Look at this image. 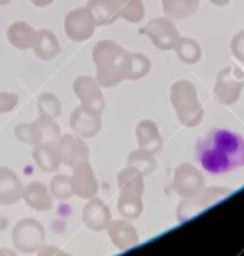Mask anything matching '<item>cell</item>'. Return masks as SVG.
<instances>
[{"label": "cell", "mask_w": 244, "mask_h": 256, "mask_svg": "<svg viewBox=\"0 0 244 256\" xmlns=\"http://www.w3.org/2000/svg\"><path fill=\"white\" fill-rule=\"evenodd\" d=\"M36 6H44V4H48V2H52V0H32Z\"/></svg>", "instance_id": "obj_17"}, {"label": "cell", "mask_w": 244, "mask_h": 256, "mask_svg": "<svg viewBox=\"0 0 244 256\" xmlns=\"http://www.w3.org/2000/svg\"><path fill=\"white\" fill-rule=\"evenodd\" d=\"M196 8V4H188V0H164V10L170 16H186L192 14Z\"/></svg>", "instance_id": "obj_11"}, {"label": "cell", "mask_w": 244, "mask_h": 256, "mask_svg": "<svg viewBox=\"0 0 244 256\" xmlns=\"http://www.w3.org/2000/svg\"><path fill=\"white\" fill-rule=\"evenodd\" d=\"M14 102H16V96L14 94H0V112H4L10 106H14Z\"/></svg>", "instance_id": "obj_16"}, {"label": "cell", "mask_w": 244, "mask_h": 256, "mask_svg": "<svg viewBox=\"0 0 244 256\" xmlns=\"http://www.w3.org/2000/svg\"><path fill=\"white\" fill-rule=\"evenodd\" d=\"M56 52H58V44H56V38L52 36V32H48V30L38 32V36H36V54L40 58H52Z\"/></svg>", "instance_id": "obj_9"}, {"label": "cell", "mask_w": 244, "mask_h": 256, "mask_svg": "<svg viewBox=\"0 0 244 256\" xmlns=\"http://www.w3.org/2000/svg\"><path fill=\"white\" fill-rule=\"evenodd\" d=\"M74 188L80 196H90L96 192V178L92 174V170L82 164L78 170H76V176H74Z\"/></svg>", "instance_id": "obj_7"}, {"label": "cell", "mask_w": 244, "mask_h": 256, "mask_svg": "<svg viewBox=\"0 0 244 256\" xmlns=\"http://www.w3.org/2000/svg\"><path fill=\"white\" fill-rule=\"evenodd\" d=\"M0 256H14L10 250H0Z\"/></svg>", "instance_id": "obj_18"}, {"label": "cell", "mask_w": 244, "mask_h": 256, "mask_svg": "<svg viewBox=\"0 0 244 256\" xmlns=\"http://www.w3.org/2000/svg\"><path fill=\"white\" fill-rule=\"evenodd\" d=\"M108 208L100 202V200H92L88 206H86V212H84V220L90 228L94 230H102L106 226V220H108Z\"/></svg>", "instance_id": "obj_6"}, {"label": "cell", "mask_w": 244, "mask_h": 256, "mask_svg": "<svg viewBox=\"0 0 244 256\" xmlns=\"http://www.w3.org/2000/svg\"><path fill=\"white\" fill-rule=\"evenodd\" d=\"M94 30L92 18H88V14L84 10H74L66 16V32L70 38L74 40H84L90 36V32Z\"/></svg>", "instance_id": "obj_3"}, {"label": "cell", "mask_w": 244, "mask_h": 256, "mask_svg": "<svg viewBox=\"0 0 244 256\" xmlns=\"http://www.w3.org/2000/svg\"><path fill=\"white\" fill-rule=\"evenodd\" d=\"M18 194H20V182L16 174L6 168H0V202L10 204L18 198Z\"/></svg>", "instance_id": "obj_5"}, {"label": "cell", "mask_w": 244, "mask_h": 256, "mask_svg": "<svg viewBox=\"0 0 244 256\" xmlns=\"http://www.w3.org/2000/svg\"><path fill=\"white\" fill-rule=\"evenodd\" d=\"M232 70L226 68L220 76H218V82H216V98L230 104L238 98V92H240V82H236L234 78H230Z\"/></svg>", "instance_id": "obj_4"}, {"label": "cell", "mask_w": 244, "mask_h": 256, "mask_svg": "<svg viewBox=\"0 0 244 256\" xmlns=\"http://www.w3.org/2000/svg\"><path fill=\"white\" fill-rule=\"evenodd\" d=\"M72 126H74L78 132H82V134H96V130H98V120L92 118V116H90V120H82L80 112L76 110L74 116H72Z\"/></svg>", "instance_id": "obj_12"}, {"label": "cell", "mask_w": 244, "mask_h": 256, "mask_svg": "<svg viewBox=\"0 0 244 256\" xmlns=\"http://www.w3.org/2000/svg\"><path fill=\"white\" fill-rule=\"evenodd\" d=\"M196 160L210 174L244 166V138L230 130H212L196 144Z\"/></svg>", "instance_id": "obj_1"}, {"label": "cell", "mask_w": 244, "mask_h": 256, "mask_svg": "<svg viewBox=\"0 0 244 256\" xmlns=\"http://www.w3.org/2000/svg\"><path fill=\"white\" fill-rule=\"evenodd\" d=\"M52 188H54V194H56L58 198H68V196L72 194V186H70V180H68V178H64V176H58V178H54V182H52Z\"/></svg>", "instance_id": "obj_14"}, {"label": "cell", "mask_w": 244, "mask_h": 256, "mask_svg": "<svg viewBox=\"0 0 244 256\" xmlns=\"http://www.w3.org/2000/svg\"><path fill=\"white\" fill-rule=\"evenodd\" d=\"M178 54H180V58L184 62H196L198 56H200V50H198L194 40H182L178 44Z\"/></svg>", "instance_id": "obj_13"}, {"label": "cell", "mask_w": 244, "mask_h": 256, "mask_svg": "<svg viewBox=\"0 0 244 256\" xmlns=\"http://www.w3.org/2000/svg\"><path fill=\"white\" fill-rule=\"evenodd\" d=\"M8 38H10V42H12L14 46L26 48V46H30L32 40H34V30H32L28 24H24V22H16L14 26H10Z\"/></svg>", "instance_id": "obj_8"}, {"label": "cell", "mask_w": 244, "mask_h": 256, "mask_svg": "<svg viewBox=\"0 0 244 256\" xmlns=\"http://www.w3.org/2000/svg\"><path fill=\"white\" fill-rule=\"evenodd\" d=\"M26 202L34 206L36 210H46L50 208V198L46 194V188L42 184H30L26 190Z\"/></svg>", "instance_id": "obj_10"}, {"label": "cell", "mask_w": 244, "mask_h": 256, "mask_svg": "<svg viewBox=\"0 0 244 256\" xmlns=\"http://www.w3.org/2000/svg\"><path fill=\"white\" fill-rule=\"evenodd\" d=\"M4 2H8V0H0V4H4Z\"/></svg>", "instance_id": "obj_19"}, {"label": "cell", "mask_w": 244, "mask_h": 256, "mask_svg": "<svg viewBox=\"0 0 244 256\" xmlns=\"http://www.w3.org/2000/svg\"><path fill=\"white\" fill-rule=\"evenodd\" d=\"M46 108H50V114H56V112L60 110V106H58V102L54 100L52 94H44V96L40 98V110L44 112Z\"/></svg>", "instance_id": "obj_15"}, {"label": "cell", "mask_w": 244, "mask_h": 256, "mask_svg": "<svg viewBox=\"0 0 244 256\" xmlns=\"http://www.w3.org/2000/svg\"><path fill=\"white\" fill-rule=\"evenodd\" d=\"M146 32L150 34L152 42H154L158 48H162V50L172 48V46L176 44V40H178V32H176V28H174L168 20H164V18L152 20V22L148 24Z\"/></svg>", "instance_id": "obj_2"}]
</instances>
